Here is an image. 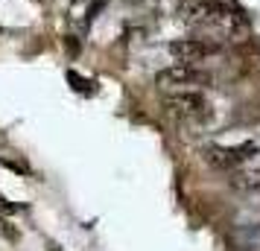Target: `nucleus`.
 Segmentation results:
<instances>
[{
	"label": "nucleus",
	"instance_id": "obj_1",
	"mask_svg": "<svg viewBox=\"0 0 260 251\" xmlns=\"http://www.w3.org/2000/svg\"><path fill=\"white\" fill-rule=\"evenodd\" d=\"M176 15L193 32L213 41H234L251 29L248 15L231 0H187Z\"/></svg>",
	"mask_w": 260,
	"mask_h": 251
},
{
	"label": "nucleus",
	"instance_id": "obj_2",
	"mask_svg": "<svg viewBox=\"0 0 260 251\" xmlns=\"http://www.w3.org/2000/svg\"><path fill=\"white\" fill-rule=\"evenodd\" d=\"M202 158L216 169L225 172H237L243 167H251L260 161V144L257 140H243V144H205L202 146Z\"/></svg>",
	"mask_w": 260,
	"mask_h": 251
},
{
	"label": "nucleus",
	"instance_id": "obj_3",
	"mask_svg": "<svg viewBox=\"0 0 260 251\" xmlns=\"http://www.w3.org/2000/svg\"><path fill=\"white\" fill-rule=\"evenodd\" d=\"M213 76L199 64H173L155 73V85L161 94H181V91H202L211 85Z\"/></svg>",
	"mask_w": 260,
	"mask_h": 251
},
{
	"label": "nucleus",
	"instance_id": "obj_4",
	"mask_svg": "<svg viewBox=\"0 0 260 251\" xmlns=\"http://www.w3.org/2000/svg\"><path fill=\"white\" fill-rule=\"evenodd\" d=\"M167 114L181 123V126H205L211 117V105L202 96V91H181V94H167Z\"/></svg>",
	"mask_w": 260,
	"mask_h": 251
},
{
	"label": "nucleus",
	"instance_id": "obj_5",
	"mask_svg": "<svg viewBox=\"0 0 260 251\" xmlns=\"http://www.w3.org/2000/svg\"><path fill=\"white\" fill-rule=\"evenodd\" d=\"M167 53L173 56V61L178 64H205L208 59H216L222 53V44L213 41V38H205V35H196V38H176L170 41Z\"/></svg>",
	"mask_w": 260,
	"mask_h": 251
},
{
	"label": "nucleus",
	"instance_id": "obj_6",
	"mask_svg": "<svg viewBox=\"0 0 260 251\" xmlns=\"http://www.w3.org/2000/svg\"><path fill=\"white\" fill-rule=\"evenodd\" d=\"M231 184L237 190H246V193H260V164H251V167H243L231 172Z\"/></svg>",
	"mask_w": 260,
	"mask_h": 251
},
{
	"label": "nucleus",
	"instance_id": "obj_7",
	"mask_svg": "<svg viewBox=\"0 0 260 251\" xmlns=\"http://www.w3.org/2000/svg\"><path fill=\"white\" fill-rule=\"evenodd\" d=\"M68 82H73V88H76L79 94H94V91H96V88H94V85H96L94 79H82L76 70H68Z\"/></svg>",
	"mask_w": 260,
	"mask_h": 251
},
{
	"label": "nucleus",
	"instance_id": "obj_8",
	"mask_svg": "<svg viewBox=\"0 0 260 251\" xmlns=\"http://www.w3.org/2000/svg\"><path fill=\"white\" fill-rule=\"evenodd\" d=\"M53 251H56V248H53Z\"/></svg>",
	"mask_w": 260,
	"mask_h": 251
}]
</instances>
